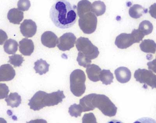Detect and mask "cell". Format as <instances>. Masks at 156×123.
<instances>
[{"label": "cell", "mask_w": 156, "mask_h": 123, "mask_svg": "<svg viewBox=\"0 0 156 123\" xmlns=\"http://www.w3.org/2000/svg\"><path fill=\"white\" fill-rule=\"evenodd\" d=\"M147 65L149 70L156 73V59L153 61L148 62L147 63Z\"/></svg>", "instance_id": "d590c367"}, {"label": "cell", "mask_w": 156, "mask_h": 123, "mask_svg": "<svg viewBox=\"0 0 156 123\" xmlns=\"http://www.w3.org/2000/svg\"><path fill=\"white\" fill-rule=\"evenodd\" d=\"M31 6L29 0H19L17 2V7L22 11H27L29 10Z\"/></svg>", "instance_id": "4dcf8cb0"}, {"label": "cell", "mask_w": 156, "mask_h": 123, "mask_svg": "<svg viewBox=\"0 0 156 123\" xmlns=\"http://www.w3.org/2000/svg\"><path fill=\"white\" fill-rule=\"evenodd\" d=\"M82 112H83V110L80 104L75 103L71 105L69 109V114L72 117H75L76 118L80 116Z\"/></svg>", "instance_id": "83f0119b"}, {"label": "cell", "mask_w": 156, "mask_h": 123, "mask_svg": "<svg viewBox=\"0 0 156 123\" xmlns=\"http://www.w3.org/2000/svg\"><path fill=\"white\" fill-rule=\"evenodd\" d=\"M18 45L16 40L9 39L5 41L4 45V49L5 53L9 55H12L16 53L18 49Z\"/></svg>", "instance_id": "d4e9b609"}, {"label": "cell", "mask_w": 156, "mask_h": 123, "mask_svg": "<svg viewBox=\"0 0 156 123\" xmlns=\"http://www.w3.org/2000/svg\"><path fill=\"white\" fill-rule=\"evenodd\" d=\"M42 44L47 47L53 48L58 44V39L57 36L51 31H46L41 36Z\"/></svg>", "instance_id": "7c38bea8"}, {"label": "cell", "mask_w": 156, "mask_h": 123, "mask_svg": "<svg viewBox=\"0 0 156 123\" xmlns=\"http://www.w3.org/2000/svg\"><path fill=\"white\" fill-rule=\"evenodd\" d=\"M85 73L81 70H75L70 74V91L76 97H80L85 92Z\"/></svg>", "instance_id": "3957f363"}, {"label": "cell", "mask_w": 156, "mask_h": 123, "mask_svg": "<svg viewBox=\"0 0 156 123\" xmlns=\"http://www.w3.org/2000/svg\"><path fill=\"white\" fill-rule=\"evenodd\" d=\"M15 76V71L10 64H4L0 67V82L10 81Z\"/></svg>", "instance_id": "4fadbf2b"}, {"label": "cell", "mask_w": 156, "mask_h": 123, "mask_svg": "<svg viewBox=\"0 0 156 123\" xmlns=\"http://www.w3.org/2000/svg\"><path fill=\"white\" fill-rule=\"evenodd\" d=\"M149 13L152 17L156 19V3L152 5L149 7Z\"/></svg>", "instance_id": "8d00e7d4"}, {"label": "cell", "mask_w": 156, "mask_h": 123, "mask_svg": "<svg viewBox=\"0 0 156 123\" xmlns=\"http://www.w3.org/2000/svg\"><path fill=\"white\" fill-rule=\"evenodd\" d=\"M82 122L96 123H97V121L94 114L93 113H89L83 115L82 119Z\"/></svg>", "instance_id": "836d02e7"}, {"label": "cell", "mask_w": 156, "mask_h": 123, "mask_svg": "<svg viewBox=\"0 0 156 123\" xmlns=\"http://www.w3.org/2000/svg\"><path fill=\"white\" fill-rule=\"evenodd\" d=\"M65 98L66 96L63 91L58 90L50 93L46 92L44 99L45 107L58 105V103L62 102L63 100Z\"/></svg>", "instance_id": "ba28073f"}, {"label": "cell", "mask_w": 156, "mask_h": 123, "mask_svg": "<svg viewBox=\"0 0 156 123\" xmlns=\"http://www.w3.org/2000/svg\"><path fill=\"white\" fill-rule=\"evenodd\" d=\"M92 104L94 108H98L105 116L111 117L116 115L117 107L105 95L94 93Z\"/></svg>", "instance_id": "7a4b0ae2"}, {"label": "cell", "mask_w": 156, "mask_h": 123, "mask_svg": "<svg viewBox=\"0 0 156 123\" xmlns=\"http://www.w3.org/2000/svg\"><path fill=\"white\" fill-rule=\"evenodd\" d=\"M23 17V13L18 8L11 9L7 14V18L10 23L15 24H20Z\"/></svg>", "instance_id": "2e32d148"}, {"label": "cell", "mask_w": 156, "mask_h": 123, "mask_svg": "<svg viewBox=\"0 0 156 123\" xmlns=\"http://www.w3.org/2000/svg\"><path fill=\"white\" fill-rule=\"evenodd\" d=\"M8 38L7 34L3 30L0 29V45H3Z\"/></svg>", "instance_id": "e575fe53"}, {"label": "cell", "mask_w": 156, "mask_h": 123, "mask_svg": "<svg viewBox=\"0 0 156 123\" xmlns=\"http://www.w3.org/2000/svg\"><path fill=\"white\" fill-rule=\"evenodd\" d=\"M50 17L57 27L66 29L70 28L75 24L77 16L71 4L63 1L57 2L52 5Z\"/></svg>", "instance_id": "6da1fadb"}, {"label": "cell", "mask_w": 156, "mask_h": 123, "mask_svg": "<svg viewBox=\"0 0 156 123\" xmlns=\"http://www.w3.org/2000/svg\"><path fill=\"white\" fill-rule=\"evenodd\" d=\"M147 10L140 5L135 4L129 9V14L132 18L137 19L143 16L144 14L146 13Z\"/></svg>", "instance_id": "d6986e66"}, {"label": "cell", "mask_w": 156, "mask_h": 123, "mask_svg": "<svg viewBox=\"0 0 156 123\" xmlns=\"http://www.w3.org/2000/svg\"><path fill=\"white\" fill-rule=\"evenodd\" d=\"M141 50L145 53L155 54L156 52V43L152 39H145L140 45Z\"/></svg>", "instance_id": "ac0fdd59"}, {"label": "cell", "mask_w": 156, "mask_h": 123, "mask_svg": "<svg viewBox=\"0 0 156 123\" xmlns=\"http://www.w3.org/2000/svg\"><path fill=\"white\" fill-rule=\"evenodd\" d=\"M58 1H65V0H58Z\"/></svg>", "instance_id": "74e56055"}, {"label": "cell", "mask_w": 156, "mask_h": 123, "mask_svg": "<svg viewBox=\"0 0 156 123\" xmlns=\"http://www.w3.org/2000/svg\"><path fill=\"white\" fill-rule=\"evenodd\" d=\"M77 61L80 66H82L84 68H86L88 65L91 63V60L87 58L80 52H79L78 53Z\"/></svg>", "instance_id": "f546056e"}, {"label": "cell", "mask_w": 156, "mask_h": 123, "mask_svg": "<svg viewBox=\"0 0 156 123\" xmlns=\"http://www.w3.org/2000/svg\"><path fill=\"white\" fill-rule=\"evenodd\" d=\"M131 34L134 39L135 43H140V41L143 40V38L145 36L139 29H133Z\"/></svg>", "instance_id": "1f68e13d"}, {"label": "cell", "mask_w": 156, "mask_h": 123, "mask_svg": "<svg viewBox=\"0 0 156 123\" xmlns=\"http://www.w3.org/2000/svg\"><path fill=\"white\" fill-rule=\"evenodd\" d=\"M86 68V73L90 80L93 82L100 81L99 75L101 69L99 66L95 64H89Z\"/></svg>", "instance_id": "e0dca14e"}, {"label": "cell", "mask_w": 156, "mask_h": 123, "mask_svg": "<svg viewBox=\"0 0 156 123\" xmlns=\"http://www.w3.org/2000/svg\"><path fill=\"white\" fill-rule=\"evenodd\" d=\"M5 101L8 106L14 108H17L20 105L22 99L21 96L18 93L14 92L10 93L9 96L6 97Z\"/></svg>", "instance_id": "7402d4cb"}, {"label": "cell", "mask_w": 156, "mask_h": 123, "mask_svg": "<svg viewBox=\"0 0 156 123\" xmlns=\"http://www.w3.org/2000/svg\"></svg>", "instance_id": "f35d334b"}, {"label": "cell", "mask_w": 156, "mask_h": 123, "mask_svg": "<svg viewBox=\"0 0 156 123\" xmlns=\"http://www.w3.org/2000/svg\"><path fill=\"white\" fill-rule=\"evenodd\" d=\"M135 40L131 34L122 33L116 37L115 45L120 49H126L135 44Z\"/></svg>", "instance_id": "8fae6325"}, {"label": "cell", "mask_w": 156, "mask_h": 123, "mask_svg": "<svg viewBox=\"0 0 156 123\" xmlns=\"http://www.w3.org/2000/svg\"><path fill=\"white\" fill-rule=\"evenodd\" d=\"M76 47L79 52L90 60L98 57L100 54L98 48L86 38H79L76 43Z\"/></svg>", "instance_id": "277c9868"}, {"label": "cell", "mask_w": 156, "mask_h": 123, "mask_svg": "<svg viewBox=\"0 0 156 123\" xmlns=\"http://www.w3.org/2000/svg\"><path fill=\"white\" fill-rule=\"evenodd\" d=\"M99 79L103 84L110 85L113 82V74L109 70H103L100 72Z\"/></svg>", "instance_id": "484cf974"}, {"label": "cell", "mask_w": 156, "mask_h": 123, "mask_svg": "<svg viewBox=\"0 0 156 123\" xmlns=\"http://www.w3.org/2000/svg\"><path fill=\"white\" fill-rule=\"evenodd\" d=\"M9 60L8 63H11L15 67H19L23 64L24 61L23 57L21 55L16 54L9 57Z\"/></svg>", "instance_id": "f1b7e54d"}, {"label": "cell", "mask_w": 156, "mask_h": 123, "mask_svg": "<svg viewBox=\"0 0 156 123\" xmlns=\"http://www.w3.org/2000/svg\"><path fill=\"white\" fill-rule=\"evenodd\" d=\"M94 93H91L83 97L80 101V104L83 109V112L93 110L95 108L93 106L92 99Z\"/></svg>", "instance_id": "ffe728a7"}, {"label": "cell", "mask_w": 156, "mask_h": 123, "mask_svg": "<svg viewBox=\"0 0 156 123\" xmlns=\"http://www.w3.org/2000/svg\"><path fill=\"white\" fill-rule=\"evenodd\" d=\"M46 92L42 91L37 92L32 99L29 100L28 105L30 109L34 111H39L44 108V99Z\"/></svg>", "instance_id": "30bf717a"}, {"label": "cell", "mask_w": 156, "mask_h": 123, "mask_svg": "<svg viewBox=\"0 0 156 123\" xmlns=\"http://www.w3.org/2000/svg\"><path fill=\"white\" fill-rule=\"evenodd\" d=\"M79 25L84 34H92L95 32L97 27V18L96 15L91 12H89L82 16L79 20Z\"/></svg>", "instance_id": "5b68a950"}, {"label": "cell", "mask_w": 156, "mask_h": 123, "mask_svg": "<svg viewBox=\"0 0 156 123\" xmlns=\"http://www.w3.org/2000/svg\"><path fill=\"white\" fill-rule=\"evenodd\" d=\"M76 37L72 33H67L61 36L58 39L57 47L59 50L66 51L74 47L76 44Z\"/></svg>", "instance_id": "52a82bcc"}, {"label": "cell", "mask_w": 156, "mask_h": 123, "mask_svg": "<svg viewBox=\"0 0 156 123\" xmlns=\"http://www.w3.org/2000/svg\"><path fill=\"white\" fill-rule=\"evenodd\" d=\"M153 29L154 26L150 21L148 20H144L140 23L138 29L145 35H147L152 33Z\"/></svg>", "instance_id": "4316f807"}, {"label": "cell", "mask_w": 156, "mask_h": 123, "mask_svg": "<svg viewBox=\"0 0 156 123\" xmlns=\"http://www.w3.org/2000/svg\"><path fill=\"white\" fill-rule=\"evenodd\" d=\"M115 74L116 80L121 83H127L131 80L132 77L130 70L126 67H120L116 69Z\"/></svg>", "instance_id": "9a60e30c"}, {"label": "cell", "mask_w": 156, "mask_h": 123, "mask_svg": "<svg viewBox=\"0 0 156 123\" xmlns=\"http://www.w3.org/2000/svg\"><path fill=\"white\" fill-rule=\"evenodd\" d=\"M106 11L105 4L101 1H95L92 4L91 12L96 16L102 15Z\"/></svg>", "instance_id": "cb8c5ba5"}, {"label": "cell", "mask_w": 156, "mask_h": 123, "mask_svg": "<svg viewBox=\"0 0 156 123\" xmlns=\"http://www.w3.org/2000/svg\"><path fill=\"white\" fill-rule=\"evenodd\" d=\"M49 66L50 65L48 64L46 61L40 59L35 62L34 69L35 70L36 73L42 75L49 71Z\"/></svg>", "instance_id": "603a6c76"}, {"label": "cell", "mask_w": 156, "mask_h": 123, "mask_svg": "<svg viewBox=\"0 0 156 123\" xmlns=\"http://www.w3.org/2000/svg\"><path fill=\"white\" fill-rule=\"evenodd\" d=\"M20 31L25 37H33L35 35L37 30V26L35 22L31 19H25L21 24Z\"/></svg>", "instance_id": "9c48e42d"}, {"label": "cell", "mask_w": 156, "mask_h": 123, "mask_svg": "<svg viewBox=\"0 0 156 123\" xmlns=\"http://www.w3.org/2000/svg\"><path fill=\"white\" fill-rule=\"evenodd\" d=\"M9 88L5 84L0 83V99H5L8 96Z\"/></svg>", "instance_id": "d6a6232c"}, {"label": "cell", "mask_w": 156, "mask_h": 123, "mask_svg": "<svg viewBox=\"0 0 156 123\" xmlns=\"http://www.w3.org/2000/svg\"><path fill=\"white\" fill-rule=\"evenodd\" d=\"M134 78L140 83L156 89V75L151 71L138 69L135 72Z\"/></svg>", "instance_id": "8992f818"}, {"label": "cell", "mask_w": 156, "mask_h": 123, "mask_svg": "<svg viewBox=\"0 0 156 123\" xmlns=\"http://www.w3.org/2000/svg\"><path fill=\"white\" fill-rule=\"evenodd\" d=\"M92 4L88 0H81L78 2L77 14L79 17L91 12Z\"/></svg>", "instance_id": "44dd1931"}, {"label": "cell", "mask_w": 156, "mask_h": 123, "mask_svg": "<svg viewBox=\"0 0 156 123\" xmlns=\"http://www.w3.org/2000/svg\"><path fill=\"white\" fill-rule=\"evenodd\" d=\"M19 51L24 56H30L34 51V45L31 39L23 38L19 43Z\"/></svg>", "instance_id": "5bb4252c"}]
</instances>
